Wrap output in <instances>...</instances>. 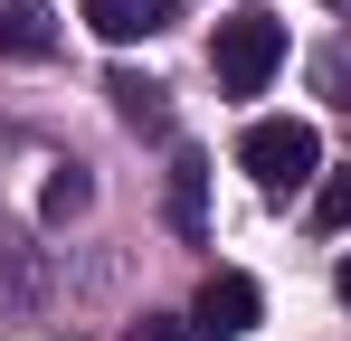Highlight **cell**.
I'll use <instances>...</instances> for the list:
<instances>
[{"label":"cell","mask_w":351,"mask_h":341,"mask_svg":"<svg viewBox=\"0 0 351 341\" xmlns=\"http://www.w3.org/2000/svg\"><path fill=\"white\" fill-rule=\"evenodd\" d=\"M276 66H285V19H276V10H228L219 38H209V76H219V95H266Z\"/></svg>","instance_id":"6da1fadb"},{"label":"cell","mask_w":351,"mask_h":341,"mask_svg":"<svg viewBox=\"0 0 351 341\" xmlns=\"http://www.w3.org/2000/svg\"><path fill=\"white\" fill-rule=\"evenodd\" d=\"M237 162H247V180H256L266 199H294L304 180H323V133H313L304 114H266V123H247Z\"/></svg>","instance_id":"7a4b0ae2"},{"label":"cell","mask_w":351,"mask_h":341,"mask_svg":"<svg viewBox=\"0 0 351 341\" xmlns=\"http://www.w3.org/2000/svg\"><path fill=\"white\" fill-rule=\"evenodd\" d=\"M256 313H266V294H256V275H237V266H219V275L199 284V332H219V341H237V332H256Z\"/></svg>","instance_id":"3957f363"},{"label":"cell","mask_w":351,"mask_h":341,"mask_svg":"<svg viewBox=\"0 0 351 341\" xmlns=\"http://www.w3.org/2000/svg\"><path fill=\"white\" fill-rule=\"evenodd\" d=\"M86 19H95V38L133 48V38H162V29H171L180 0H86Z\"/></svg>","instance_id":"277c9868"},{"label":"cell","mask_w":351,"mask_h":341,"mask_svg":"<svg viewBox=\"0 0 351 341\" xmlns=\"http://www.w3.org/2000/svg\"><path fill=\"white\" fill-rule=\"evenodd\" d=\"M48 48H58L48 10L38 0H0V57H48Z\"/></svg>","instance_id":"5b68a950"},{"label":"cell","mask_w":351,"mask_h":341,"mask_svg":"<svg viewBox=\"0 0 351 341\" xmlns=\"http://www.w3.org/2000/svg\"><path fill=\"white\" fill-rule=\"evenodd\" d=\"M171 227H180V237L209 227V170H199V152H180V162H171Z\"/></svg>","instance_id":"8992f818"},{"label":"cell","mask_w":351,"mask_h":341,"mask_svg":"<svg viewBox=\"0 0 351 341\" xmlns=\"http://www.w3.org/2000/svg\"><path fill=\"white\" fill-rule=\"evenodd\" d=\"M105 95H114L123 123H162V86L152 76H105Z\"/></svg>","instance_id":"52a82bcc"},{"label":"cell","mask_w":351,"mask_h":341,"mask_svg":"<svg viewBox=\"0 0 351 341\" xmlns=\"http://www.w3.org/2000/svg\"><path fill=\"white\" fill-rule=\"evenodd\" d=\"M313 227H351V162L323 170V190H313Z\"/></svg>","instance_id":"ba28073f"},{"label":"cell","mask_w":351,"mask_h":341,"mask_svg":"<svg viewBox=\"0 0 351 341\" xmlns=\"http://www.w3.org/2000/svg\"><path fill=\"white\" fill-rule=\"evenodd\" d=\"M313 86H323L332 105H351V38H332V48L313 57Z\"/></svg>","instance_id":"9c48e42d"},{"label":"cell","mask_w":351,"mask_h":341,"mask_svg":"<svg viewBox=\"0 0 351 341\" xmlns=\"http://www.w3.org/2000/svg\"><path fill=\"white\" fill-rule=\"evenodd\" d=\"M123 341H209V332H199V323H180V313H143Z\"/></svg>","instance_id":"30bf717a"},{"label":"cell","mask_w":351,"mask_h":341,"mask_svg":"<svg viewBox=\"0 0 351 341\" xmlns=\"http://www.w3.org/2000/svg\"><path fill=\"white\" fill-rule=\"evenodd\" d=\"M86 199H95V190H86V170H58V180H48V218H76Z\"/></svg>","instance_id":"8fae6325"},{"label":"cell","mask_w":351,"mask_h":341,"mask_svg":"<svg viewBox=\"0 0 351 341\" xmlns=\"http://www.w3.org/2000/svg\"><path fill=\"white\" fill-rule=\"evenodd\" d=\"M10 247H19V237L0 227V303H29V294H38V275H10Z\"/></svg>","instance_id":"7c38bea8"},{"label":"cell","mask_w":351,"mask_h":341,"mask_svg":"<svg viewBox=\"0 0 351 341\" xmlns=\"http://www.w3.org/2000/svg\"><path fill=\"white\" fill-rule=\"evenodd\" d=\"M332 294H342V303H351V256H342V275H332Z\"/></svg>","instance_id":"4fadbf2b"}]
</instances>
